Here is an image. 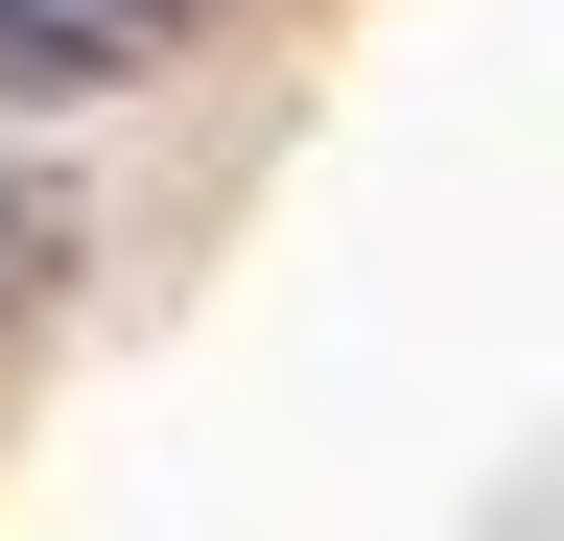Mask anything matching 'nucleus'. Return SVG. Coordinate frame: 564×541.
Listing matches in <instances>:
<instances>
[{
	"instance_id": "1",
	"label": "nucleus",
	"mask_w": 564,
	"mask_h": 541,
	"mask_svg": "<svg viewBox=\"0 0 564 541\" xmlns=\"http://www.w3.org/2000/svg\"><path fill=\"white\" fill-rule=\"evenodd\" d=\"M259 0H0V118H95L141 72H188V47H236Z\"/></svg>"
},
{
	"instance_id": "2",
	"label": "nucleus",
	"mask_w": 564,
	"mask_h": 541,
	"mask_svg": "<svg viewBox=\"0 0 564 541\" xmlns=\"http://www.w3.org/2000/svg\"><path fill=\"white\" fill-rule=\"evenodd\" d=\"M70 259H95V213H70L47 165H0V377L47 354V306H70Z\"/></svg>"
}]
</instances>
